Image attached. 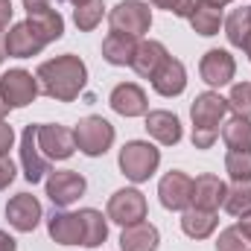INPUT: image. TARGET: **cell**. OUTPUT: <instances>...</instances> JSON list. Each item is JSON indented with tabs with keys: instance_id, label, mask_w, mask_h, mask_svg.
Masks as SVG:
<instances>
[{
	"instance_id": "1",
	"label": "cell",
	"mask_w": 251,
	"mask_h": 251,
	"mask_svg": "<svg viewBox=\"0 0 251 251\" xmlns=\"http://www.w3.org/2000/svg\"><path fill=\"white\" fill-rule=\"evenodd\" d=\"M35 79H38V88L44 97H50L56 102H73L85 91L88 67L79 56L64 53V56H56V59H47L38 64Z\"/></svg>"
},
{
	"instance_id": "2",
	"label": "cell",
	"mask_w": 251,
	"mask_h": 251,
	"mask_svg": "<svg viewBox=\"0 0 251 251\" xmlns=\"http://www.w3.org/2000/svg\"><path fill=\"white\" fill-rule=\"evenodd\" d=\"M228 100L219 97L216 91H204L193 100L190 105V120H193V146L196 149H210L219 137V126L228 114Z\"/></svg>"
},
{
	"instance_id": "3",
	"label": "cell",
	"mask_w": 251,
	"mask_h": 251,
	"mask_svg": "<svg viewBox=\"0 0 251 251\" xmlns=\"http://www.w3.org/2000/svg\"><path fill=\"white\" fill-rule=\"evenodd\" d=\"M117 164H120V173H123L128 181H134V184L149 181L158 173L161 149H155L149 140H128L123 149H120Z\"/></svg>"
},
{
	"instance_id": "4",
	"label": "cell",
	"mask_w": 251,
	"mask_h": 251,
	"mask_svg": "<svg viewBox=\"0 0 251 251\" xmlns=\"http://www.w3.org/2000/svg\"><path fill=\"white\" fill-rule=\"evenodd\" d=\"M73 137H76V149L88 158H100L111 149L114 143V126L108 123L105 117L100 114H88L82 117L76 128H73Z\"/></svg>"
},
{
	"instance_id": "5",
	"label": "cell",
	"mask_w": 251,
	"mask_h": 251,
	"mask_svg": "<svg viewBox=\"0 0 251 251\" xmlns=\"http://www.w3.org/2000/svg\"><path fill=\"white\" fill-rule=\"evenodd\" d=\"M108 24H111V32H126L140 38L152 26V9L143 0H123L108 12Z\"/></svg>"
},
{
	"instance_id": "6",
	"label": "cell",
	"mask_w": 251,
	"mask_h": 251,
	"mask_svg": "<svg viewBox=\"0 0 251 251\" xmlns=\"http://www.w3.org/2000/svg\"><path fill=\"white\" fill-rule=\"evenodd\" d=\"M41 94L38 88V79L24 70V67H15V70H6L0 76V97L9 108H26L35 102V97Z\"/></svg>"
},
{
	"instance_id": "7",
	"label": "cell",
	"mask_w": 251,
	"mask_h": 251,
	"mask_svg": "<svg viewBox=\"0 0 251 251\" xmlns=\"http://www.w3.org/2000/svg\"><path fill=\"white\" fill-rule=\"evenodd\" d=\"M38 128H41V123H29L21 134V164H24V178L29 184H38L50 173V158L41 152Z\"/></svg>"
},
{
	"instance_id": "8",
	"label": "cell",
	"mask_w": 251,
	"mask_h": 251,
	"mask_svg": "<svg viewBox=\"0 0 251 251\" xmlns=\"http://www.w3.org/2000/svg\"><path fill=\"white\" fill-rule=\"evenodd\" d=\"M146 196L134 187H123L117 190L111 199H108V207H105V216L117 225H134V222H143L146 219Z\"/></svg>"
},
{
	"instance_id": "9",
	"label": "cell",
	"mask_w": 251,
	"mask_h": 251,
	"mask_svg": "<svg viewBox=\"0 0 251 251\" xmlns=\"http://www.w3.org/2000/svg\"><path fill=\"white\" fill-rule=\"evenodd\" d=\"M85 176H79L76 170H56L47 176V199L56 204V207H70L76 199L85 196Z\"/></svg>"
},
{
	"instance_id": "10",
	"label": "cell",
	"mask_w": 251,
	"mask_h": 251,
	"mask_svg": "<svg viewBox=\"0 0 251 251\" xmlns=\"http://www.w3.org/2000/svg\"><path fill=\"white\" fill-rule=\"evenodd\" d=\"M44 47H47V41L32 29L29 21L15 24V26L3 35V53L12 56V59H32V56H38Z\"/></svg>"
},
{
	"instance_id": "11",
	"label": "cell",
	"mask_w": 251,
	"mask_h": 251,
	"mask_svg": "<svg viewBox=\"0 0 251 251\" xmlns=\"http://www.w3.org/2000/svg\"><path fill=\"white\" fill-rule=\"evenodd\" d=\"M158 196L167 210H187L193 201V178L184 170H170L158 184Z\"/></svg>"
},
{
	"instance_id": "12",
	"label": "cell",
	"mask_w": 251,
	"mask_h": 251,
	"mask_svg": "<svg viewBox=\"0 0 251 251\" xmlns=\"http://www.w3.org/2000/svg\"><path fill=\"white\" fill-rule=\"evenodd\" d=\"M6 219H9V225L15 231L29 234L41 222V201L32 193H18V196H12L6 201Z\"/></svg>"
},
{
	"instance_id": "13",
	"label": "cell",
	"mask_w": 251,
	"mask_h": 251,
	"mask_svg": "<svg viewBox=\"0 0 251 251\" xmlns=\"http://www.w3.org/2000/svg\"><path fill=\"white\" fill-rule=\"evenodd\" d=\"M38 143H41V152L50 161H67L76 152L73 128H67L62 123H41V128H38Z\"/></svg>"
},
{
	"instance_id": "14",
	"label": "cell",
	"mask_w": 251,
	"mask_h": 251,
	"mask_svg": "<svg viewBox=\"0 0 251 251\" xmlns=\"http://www.w3.org/2000/svg\"><path fill=\"white\" fill-rule=\"evenodd\" d=\"M234 73H237V62H234V56H231L228 50H219V47L207 50V53L201 56V62H199V76H201L210 88L231 85Z\"/></svg>"
},
{
	"instance_id": "15",
	"label": "cell",
	"mask_w": 251,
	"mask_h": 251,
	"mask_svg": "<svg viewBox=\"0 0 251 251\" xmlns=\"http://www.w3.org/2000/svg\"><path fill=\"white\" fill-rule=\"evenodd\" d=\"M108 105L120 114V117H146L149 114V100H146V91L134 82H120L114 85L111 97H108Z\"/></svg>"
},
{
	"instance_id": "16",
	"label": "cell",
	"mask_w": 251,
	"mask_h": 251,
	"mask_svg": "<svg viewBox=\"0 0 251 251\" xmlns=\"http://www.w3.org/2000/svg\"><path fill=\"white\" fill-rule=\"evenodd\" d=\"M225 181L219 178V176H213V173H201L199 178H193V201H190V207H201V210H219L222 207V201H225Z\"/></svg>"
},
{
	"instance_id": "17",
	"label": "cell",
	"mask_w": 251,
	"mask_h": 251,
	"mask_svg": "<svg viewBox=\"0 0 251 251\" xmlns=\"http://www.w3.org/2000/svg\"><path fill=\"white\" fill-rule=\"evenodd\" d=\"M152 88L161 97H178V94H184V88H187V70H184V64L170 56L167 62L158 67V73L152 76Z\"/></svg>"
},
{
	"instance_id": "18",
	"label": "cell",
	"mask_w": 251,
	"mask_h": 251,
	"mask_svg": "<svg viewBox=\"0 0 251 251\" xmlns=\"http://www.w3.org/2000/svg\"><path fill=\"white\" fill-rule=\"evenodd\" d=\"M170 59L167 47L161 41H137V50H134V59H131V70L140 76V79H152L158 73V67Z\"/></svg>"
},
{
	"instance_id": "19",
	"label": "cell",
	"mask_w": 251,
	"mask_h": 251,
	"mask_svg": "<svg viewBox=\"0 0 251 251\" xmlns=\"http://www.w3.org/2000/svg\"><path fill=\"white\" fill-rule=\"evenodd\" d=\"M146 131L149 137H155L161 146H176L181 140V120L173 114V111H149L146 114Z\"/></svg>"
},
{
	"instance_id": "20",
	"label": "cell",
	"mask_w": 251,
	"mask_h": 251,
	"mask_svg": "<svg viewBox=\"0 0 251 251\" xmlns=\"http://www.w3.org/2000/svg\"><path fill=\"white\" fill-rule=\"evenodd\" d=\"M47 231L59 246H82V222L79 213H67V210H53V216L47 219Z\"/></svg>"
},
{
	"instance_id": "21",
	"label": "cell",
	"mask_w": 251,
	"mask_h": 251,
	"mask_svg": "<svg viewBox=\"0 0 251 251\" xmlns=\"http://www.w3.org/2000/svg\"><path fill=\"white\" fill-rule=\"evenodd\" d=\"M158 246H161V234L146 219L126 225L123 234H120V249L123 251H158Z\"/></svg>"
},
{
	"instance_id": "22",
	"label": "cell",
	"mask_w": 251,
	"mask_h": 251,
	"mask_svg": "<svg viewBox=\"0 0 251 251\" xmlns=\"http://www.w3.org/2000/svg\"><path fill=\"white\" fill-rule=\"evenodd\" d=\"M134 50H137V38L126 32H108L102 41V59L114 67H126V64L131 67Z\"/></svg>"
},
{
	"instance_id": "23",
	"label": "cell",
	"mask_w": 251,
	"mask_h": 251,
	"mask_svg": "<svg viewBox=\"0 0 251 251\" xmlns=\"http://www.w3.org/2000/svg\"><path fill=\"white\" fill-rule=\"evenodd\" d=\"M79 222H82V246L85 249H100L108 240V216H102L97 207H82Z\"/></svg>"
},
{
	"instance_id": "24",
	"label": "cell",
	"mask_w": 251,
	"mask_h": 251,
	"mask_svg": "<svg viewBox=\"0 0 251 251\" xmlns=\"http://www.w3.org/2000/svg\"><path fill=\"white\" fill-rule=\"evenodd\" d=\"M26 21L32 24V29L50 44V41H59L64 35V18L59 15V9L53 6H41V9H32L26 12Z\"/></svg>"
},
{
	"instance_id": "25",
	"label": "cell",
	"mask_w": 251,
	"mask_h": 251,
	"mask_svg": "<svg viewBox=\"0 0 251 251\" xmlns=\"http://www.w3.org/2000/svg\"><path fill=\"white\" fill-rule=\"evenodd\" d=\"M219 225V216L213 210H201V207H187L181 210V231L190 240H207Z\"/></svg>"
},
{
	"instance_id": "26",
	"label": "cell",
	"mask_w": 251,
	"mask_h": 251,
	"mask_svg": "<svg viewBox=\"0 0 251 251\" xmlns=\"http://www.w3.org/2000/svg\"><path fill=\"white\" fill-rule=\"evenodd\" d=\"M222 140L228 152H251V117L234 114L222 123Z\"/></svg>"
},
{
	"instance_id": "27",
	"label": "cell",
	"mask_w": 251,
	"mask_h": 251,
	"mask_svg": "<svg viewBox=\"0 0 251 251\" xmlns=\"http://www.w3.org/2000/svg\"><path fill=\"white\" fill-rule=\"evenodd\" d=\"M187 21H190V26H193V32H199V35H204V38L216 35L219 26L225 24V21H222V9H213V6H207V3H199L196 12L190 15Z\"/></svg>"
},
{
	"instance_id": "28",
	"label": "cell",
	"mask_w": 251,
	"mask_h": 251,
	"mask_svg": "<svg viewBox=\"0 0 251 251\" xmlns=\"http://www.w3.org/2000/svg\"><path fill=\"white\" fill-rule=\"evenodd\" d=\"M222 207L231 213V216H246L251 213V181H234L228 193H225V201H222Z\"/></svg>"
},
{
	"instance_id": "29",
	"label": "cell",
	"mask_w": 251,
	"mask_h": 251,
	"mask_svg": "<svg viewBox=\"0 0 251 251\" xmlns=\"http://www.w3.org/2000/svg\"><path fill=\"white\" fill-rule=\"evenodd\" d=\"M225 35L234 47H246V41L251 38V24H249V12L246 9H234L225 18Z\"/></svg>"
},
{
	"instance_id": "30",
	"label": "cell",
	"mask_w": 251,
	"mask_h": 251,
	"mask_svg": "<svg viewBox=\"0 0 251 251\" xmlns=\"http://www.w3.org/2000/svg\"><path fill=\"white\" fill-rule=\"evenodd\" d=\"M102 15H105V3L102 0H88V3L73 9V24L79 26V32H91V29L100 26Z\"/></svg>"
},
{
	"instance_id": "31",
	"label": "cell",
	"mask_w": 251,
	"mask_h": 251,
	"mask_svg": "<svg viewBox=\"0 0 251 251\" xmlns=\"http://www.w3.org/2000/svg\"><path fill=\"white\" fill-rule=\"evenodd\" d=\"M225 173L231 181H251V152H228Z\"/></svg>"
},
{
	"instance_id": "32",
	"label": "cell",
	"mask_w": 251,
	"mask_h": 251,
	"mask_svg": "<svg viewBox=\"0 0 251 251\" xmlns=\"http://www.w3.org/2000/svg\"><path fill=\"white\" fill-rule=\"evenodd\" d=\"M216 251H251V240L243 234L240 225H231L219 234L216 240Z\"/></svg>"
},
{
	"instance_id": "33",
	"label": "cell",
	"mask_w": 251,
	"mask_h": 251,
	"mask_svg": "<svg viewBox=\"0 0 251 251\" xmlns=\"http://www.w3.org/2000/svg\"><path fill=\"white\" fill-rule=\"evenodd\" d=\"M228 108L234 114H243L251 117V82H237L231 88V97H228Z\"/></svg>"
},
{
	"instance_id": "34",
	"label": "cell",
	"mask_w": 251,
	"mask_h": 251,
	"mask_svg": "<svg viewBox=\"0 0 251 251\" xmlns=\"http://www.w3.org/2000/svg\"><path fill=\"white\" fill-rule=\"evenodd\" d=\"M199 3H201V0H152V6L167 9V12H173L176 18H190Z\"/></svg>"
},
{
	"instance_id": "35",
	"label": "cell",
	"mask_w": 251,
	"mask_h": 251,
	"mask_svg": "<svg viewBox=\"0 0 251 251\" xmlns=\"http://www.w3.org/2000/svg\"><path fill=\"white\" fill-rule=\"evenodd\" d=\"M15 181V164L9 155H0V190H6Z\"/></svg>"
},
{
	"instance_id": "36",
	"label": "cell",
	"mask_w": 251,
	"mask_h": 251,
	"mask_svg": "<svg viewBox=\"0 0 251 251\" xmlns=\"http://www.w3.org/2000/svg\"><path fill=\"white\" fill-rule=\"evenodd\" d=\"M12 143H15V128L6 120H0V155H9Z\"/></svg>"
},
{
	"instance_id": "37",
	"label": "cell",
	"mask_w": 251,
	"mask_h": 251,
	"mask_svg": "<svg viewBox=\"0 0 251 251\" xmlns=\"http://www.w3.org/2000/svg\"><path fill=\"white\" fill-rule=\"evenodd\" d=\"M12 15H15L12 0H0V35H6V29L12 24Z\"/></svg>"
},
{
	"instance_id": "38",
	"label": "cell",
	"mask_w": 251,
	"mask_h": 251,
	"mask_svg": "<svg viewBox=\"0 0 251 251\" xmlns=\"http://www.w3.org/2000/svg\"><path fill=\"white\" fill-rule=\"evenodd\" d=\"M0 251H18V243H15V237H9L6 231H0Z\"/></svg>"
},
{
	"instance_id": "39",
	"label": "cell",
	"mask_w": 251,
	"mask_h": 251,
	"mask_svg": "<svg viewBox=\"0 0 251 251\" xmlns=\"http://www.w3.org/2000/svg\"><path fill=\"white\" fill-rule=\"evenodd\" d=\"M56 0H24V9L32 12V9H41V6H53Z\"/></svg>"
},
{
	"instance_id": "40",
	"label": "cell",
	"mask_w": 251,
	"mask_h": 251,
	"mask_svg": "<svg viewBox=\"0 0 251 251\" xmlns=\"http://www.w3.org/2000/svg\"><path fill=\"white\" fill-rule=\"evenodd\" d=\"M237 225L243 228V234H246V237L251 240V213H246V216H240V222H237Z\"/></svg>"
},
{
	"instance_id": "41",
	"label": "cell",
	"mask_w": 251,
	"mask_h": 251,
	"mask_svg": "<svg viewBox=\"0 0 251 251\" xmlns=\"http://www.w3.org/2000/svg\"><path fill=\"white\" fill-rule=\"evenodd\" d=\"M201 3H207V6H213V9H222V6H228L231 0H201Z\"/></svg>"
},
{
	"instance_id": "42",
	"label": "cell",
	"mask_w": 251,
	"mask_h": 251,
	"mask_svg": "<svg viewBox=\"0 0 251 251\" xmlns=\"http://www.w3.org/2000/svg\"><path fill=\"white\" fill-rule=\"evenodd\" d=\"M6 114H9V105H6V102H3V97H0V120H3Z\"/></svg>"
},
{
	"instance_id": "43",
	"label": "cell",
	"mask_w": 251,
	"mask_h": 251,
	"mask_svg": "<svg viewBox=\"0 0 251 251\" xmlns=\"http://www.w3.org/2000/svg\"><path fill=\"white\" fill-rule=\"evenodd\" d=\"M64 3H70V6L76 9V6H82V3H88V0H64Z\"/></svg>"
},
{
	"instance_id": "44",
	"label": "cell",
	"mask_w": 251,
	"mask_h": 251,
	"mask_svg": "<svg viewBox=\"0 0 251 251\" xmlns=\"http://www.w3.org/2000/svg\"><path fill=\"white\" fill-rule=\"evenodd\" d=\"M243 50H246V56H249V62H251V38L246 41V47H243Z\"/></svg>"
},
{
	"instance_id": "45",
	"label": "cell",
	"mask_w": 251,
	"mask_h": 251,
	"mask_svg": "<svg viewBox=\"0 0 251 251\" xmlns=\"http://www.w3.org/2000/svg\"><path fill=\"white\" fill-rule=\"evenodd\" d=\"M246 12H249V24H251V6H246Z\"/></svg>"
},
{
	"instance_id": "46",
	"label": "cell",
	"mask_w": 251,
	"mask_h": 251,
	"mask_svg": "<svg viewBox=\"0 0 251 251\" xmlns=\"http://www.w3.org/2000/svg\"><path fill=\"white\" fill-rule=\"evenodd\" d=\"M0 64H3V47H0Z\"/></svg>"
}]
</instances>
